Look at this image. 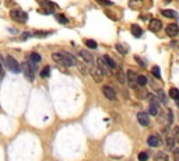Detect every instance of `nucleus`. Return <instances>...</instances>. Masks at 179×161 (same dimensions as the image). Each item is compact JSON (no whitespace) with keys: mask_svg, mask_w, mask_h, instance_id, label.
Returning a JSON list of instances; mask_svg holds the SVG:
<instances>
[{"mask_svg":"<svg viewBox=\"0 0 179 161\" xmlns=\"http://www.w3.org/2000/svg\"><path fill=\"white\" fill-rule=\"evenodd\" d=\"M10 17H11V20H14L15 22H20V24H24L28 20L27 13H24L22 10H18V8H13L10 11Z\"/></svg>","mask_w":179,"mask_h":161,"instance_id":"obj_1","label":"nucleus"},{"mask_svg":"<svg viewBox=\"0 0 179 161\" xmlns=\"http://www.w3.org/2000/svg\"><path fill=\"white\" fill-rule=\"evenodd\" d=\"M22 72H24V74L27 76V79L28 80H32L34 79V73L37 72V65H34L32 62H24L22 63Z\"/></svg>","mask_w":179,"mask_h":161,"instance_id":"obj_2","label":"nucleus"},{"mask_svg":"<svg viewBox=\"0 0 179 161\" xmlns=\"http://www.w3.org/2000/svg\"><path fill=\"white\" fill-rule=\"evenodd\" d=\"M60 55H62V65L66 67H71L76 65V58L73 55H70L67 52H60Z\"/></svg>","mask_w":179,"mask_h":161,"instance_id":"obj_3","label":"nucleus"},{"mask_svg":"<svg viewBox=\"0 0 179 161\" xmlns=\"http://www.w3.org/2000/svg\"><path fill=\"white\" fill-rule=\"evenodd\" d=\"M6 63H7V67L13 73H20V72H21V67H20L21 65H20L13 56H7V58H6Z\"/></svg>","mask_w":179,"mask_h":161,"instance_id":"obj_4","label":"nucleus"},{"mask_svg":"<svg viewBox=\"0 0 179 161\" xmlns=\"http://www.w3.org/2000/svg\"><path fill=\"white\" fill-rule=\"evenodd\" d=\"M137 121H139V123L141 126H148L150 125V115L144 112V111H141V112L137 114Z\"/></svg>","mask_w":179,"mask_h":161,"instance_id":"obj_5","label":"nucleus"},{"mask_svg":"<svg viewBox=\"0 0 179 161\" xmlns=\"http://www.w3.org/2000/svg\"><path fill=\"white\" fill-rule=\"evenodd\" d=\"M102 92H104V95H105L108 99H112V101L116 99V91H115L111 86H104V87H102Z\"/></svg>","mask_w":179,"mask_h":161,"instance_id":"obj_6","label":"nucleus"},{"mask_svg":"<svg viewBox=\"0 0 179 161\" xmlns=\"http://www.w3.org/2000/svg\"><path fill=\"white\" fill-rule=\"evenodd\" d=\"M97 65H98V67H97V69L99 70V72H101V73L102 74H105V76H111V74H112V72H111V69L108 66H106L105 65V62H104L102 59L99 58L98 60H97Z\"/></svg>","mask_w":179,"mask_h":161,"instance_id":"obj_7","label":"nucleus"},{"mask_svg":"<svg viewBox=\"0 0 179 161\" xmlns=\"http://www.w3.org/2000/svg\"><path fill=\"white\" fill-rule=\"evenodd\" d=\"M165 32H167V35L168 37H176L179 32V29H178V24L176 22H172V24H168L167 25V28H165Z\"/></svg>","mask_w":179,"mask_h":161,"instance_id":"obj_8","label":"nucleus"},{"mask_svg":"<svg viewBox=\"0 0 179 161\" xmlns=\"http://www.w3.org/2000/svg\"><path fill=\"white\" fill-rule=\"evenodd\" d=\"M147 143H148V146L150 147H160L161 144H162L161 137L158 135H151L150 137H148V140H147Z\"/></svg>","mask_w":179,"mask_h":161,"instance_id":"obj_9","label":"nucleus"},{"mask_svg":"<svg viewBox=\"0 0 179 161\" xmlns=\"http://www.w3.org/2000/svg\"><path fill=\"white\" fill-rule=\"evenodd\" d=\"M78 55H80L81 58L84 59L85 63H87L88 66H90V65H94V62H95V60H94V56H92L88 51H80V52H78Z\"/></svg>","mask_w":179,"mask_h":161,"instance_id":"obj_10","label":"nucleus"},{"mask_svg":"<svg viewBox=\"0 0 179 161\" xmlns=\"http://www.w3.org/2000/svg\"><path fill=\"white\" fill-rule=\"evenodd\" d=\"M148 28L153 31V32H158L161 28H162V22L160 21V20H157V18H153L150 21V27Z\"/></svg>","mask_w":179,"mask_h":161,"instance_id":"obj_11","label":"nucleus"},{"mask_svg":"<svg viewBox=\"0 0 179 161\" xmlns=\"http://www.w3.org/2000/svg\"><path fill=\"white\" fill-rule=\"evenodd\" d=\"M136 72L134 70H128V74H126V76H128V79H126V81H129V86H130V87L132 88H134V84H136Z\"/></svg>","mask_w":179,"mask_h":161,"instance_id":"obj_12","label":"nucleus"},{"mask_svg":"<svg viewBox=\"0 0 179 161\" xmlns=\"http://www.w3.org/2000/svg\"><path fill=\"white\" fill-rule=\"evenodd\" d=\"M116 74H115V76H116V80L119 81V83H121V84H124V83H126V74H124V72H123V69H122V67H118L116 66Z\"/></svg>","mask_w":179,"mask_h":161,"instance_id":"obj_13","label":"nucleus"},{"mask_svg":"<svg viewBox=\"0 0 179 161\" xmlns=\"http://www.w3.org/2000/svg\"><path fill=\"white\" fill-rule=\"evenodd\" d=\"M153 160H154V161H168L169 157H168V154L164 153V151H158V153L154 154Z\"/></svg>","mask_w":179,"mask_h":161,"instance_id":"obj_14","label":"nucleus"},{"mask_svg":"<svg viewBox=\"0 0 179 161\" xmlns=\"http://www.w3.org/2000/svg\"><path fill=\"white\" fill-rule=\"evenodd\" d=\"M158 114H160V106H158V104H150V106H148V115L157 116Z\"/></svg>","mask_w":179,"mask_h":161,"instance_id":"obj_15","label":"nucleus"},{"mask_svg":"<svg viewBox=\"0 0 179 161\" xmlns=\"http://www.w3.org/2000/svg\"><path fill=\"white\" fill-rule=\"evenodd\" d=\"M102 60L105 62V65H106L108 67H109V69H115V67H116V63H115V60H113V59L111 58V56L105 55V56L102 58Z\"/></svg>","mask_w":179,"mask_h":161,"instance_id":"obj_16","label":"nucleus"},{"mask_svg":"<svg viewBox=\"0 0 179 161\" xmlns=\"http://www.w3.org/2000/svg\"><path fill=\"white\" fill-rule=\"evenodd\" d=\"M91 76H92V79L95 80V83H101V81H102V73H101L98 69L91 70Z\"/></svg>","mask_w":179,"mask_h":161,"instance_id":"obj_17","label":"nucleus"},{"mask_svg":"<svg viewBox=\"0 0 179 161\" xmlns=\"http://www.w3.org/2000/svg\"><path fill=\"white\" fill-rule=\"evenodd\" d=\"M136 84H139L140 87H146V84H147V77L143 76V74L137 76V77H136Z\"/></svg>","mask_w":179,"mask_h":161,"instance_id":"obj_18","label":"nucleus"},{"mask_svg":"<svg viewBox=\"0 0 179 161\" xmlns=\"http://www.w3.org/2000/svg\"><path fill=\"white\" fill-rule=\"evenodd\" d=\"M161 14L164 15V17H169V18H176L178 17V14L172 10H161Z\"/></svg>","mask_w":179,"mask_h":161,"instance_id":"obj_19","label":"nucleus"},{"mask_svg":"<svg viewBox=\"0 0 179 161\" xmlns=\"http://www.w3.org/2000/svg\"><path fill=\"white\" fill-rule=\"evenodd\" d=\"M157 99H160L162 104H167V97H165V92L162 91V90H158L157 91V97H155Z\"/></svg>","mask_w":179,"mask_h":161,"instance_id":"obj_20","label":"nucleus"},{"mask_svg":"<svg viewBox=\"0 0 179 161\" xmlns=\"http://www.w3.org/2000/svg\"><path fill=\"white\" fill-rule=\"evenodd\" d=\"M132 32L134 37H141L143 35V29L139 25H132Z\"/></svg>","mask_w":179,"mask_h":161,"instance_id":"obj_21","label":"nucleus"},{"mask_svg":"<svg viewBox=\"0 0 179 161\" xmlns=\"http://www.w3.org/2000/svg\"><path fill=\"white\" fill-rule=\"evenodd\" d=\"M49 76H51V67L45 66L44 69L41 70V77H42V79H48Z\"/></svg>","mask_w":179,"mask_h":161,"instance_id":"obj_22","label":"nucleus"},{"mask_svg":"<svg viewBox=\"0 0 179 161\" xmlns=\"http://www.w3.org/2000/svg\"><path fill=\"white\" fill-rule=\"evenodd\" d=\"M175 140H176V139H174L172 136L167 137V143H165V144H167V147H168L169 150H172V149L175 147Z\"/></svg>","mask_w":179,"mask_h":161,"instance_id":"obj_23","label":"nucleus"},{"mask_svg":"<svg viewBox=\"0 0 179 161\" xmlns=\"http://www.w3.org/2000/svg\"><path fill=\"white\" fill-rule=\"evenodd\" d=\"M169 97H171L172 99H178V98H179V91H178V88L172 87L171 90H169Z\"/></svg>","mask_w":179,"mask_h":161,"instance_id":"obj_24","label":"nucleus"},{"mask_svg":"<svg viewBox=\"0 0 179 161\" xmlns=\"http://www.w3.org/2000/svg\"><path fill=\"white\" fill-rule=\"evenodd\" d=\"M31 60H32V63H39L42 60V58H41V55H38L37 52H32L31 53Z\"/></svg>","mask_w":179,"mask_h":161,"instance_id":"obj_25","label":"nucleus"},{"mask_svg":"<svg viewBox=\"0 0 179 161\" xmlns=\"http://www.w3.org/2000/svg\"><path fill=\"white\" fill-rule=\"evenodd\" d=\"M85 46H87V48H91V49H95V48L98 46V45H97V42H95V41L87 39V41H85Z\"/></svg>","mask_w":179,"mask_h":161,"instance_id":"obj_26","label":"nucleus"},{"mask_svg":"<svg viewBox=\"0 0 179 161\" xmlns=\"http://www.w3.org/2000/svg\"><path fill=\"white\" fill-rule=\"evenodd\" d=\"M148 151H141V153L139 154V161H147L148 160Z\"/></svg>","mask_w":179,"mask_h":161,"instance_id":"obj_27","label":"nucleus"},{"mask_svg":"<svg viewBox=\"0 0 179 161\" xmlns=\"http://www.w3.org/2000/svg\"><path fill=\"white\" fill-rule=\"evenodd\" d=\"M151 72H153L154 77H157V79H161V70L158 66H154L153 69H151Z\"/></svg>","mask_w":179,"mask_h":161,"instance_id":"obj_28","label":"nucleus"},{"mask_svg":"<svg viewBox=\"0 0 179 161\" xmlns=\"http://www.w3.org/2000/svg\"><path fill=\"white\" fill-rule=\"evenodd\" d=\"M56 20H58L60 24H66V22H67V18L63 14H58V15H56Z\"/></svg>","mask_w":179,"mask_h":161,"instance_id":"obj_29","label":"nucleus"},{"mask_svg":"<svg viewBox=\"0 0 179 161\" xmlns=\"http://www.w3.org/2000/svg\"><path fill=\"white\" fill-rule=\"evenodd\" d=\"M134 60H136V62H139V65H140L141 67H146V66H147V63L144 62L141 58H139V56H134Z\"/></svg>","mask_w":179,"mask_h":161,"instance_id":"obj_30","label":"nucleus"},{"mask_svg":"<svg viewBox=\"0 0 179 161\" xmlns=\"http://www.w3.org/2000/svg\"><path fill=\"white\" fill-rule=\"evenodd\" d=\"M116 51H119V53H121V55H126V53H128V52H126V49H124L122 45H119V44L116 45Z\"/></svg>","mask_w":179,"mask_h":161,"instance_id":"obj_31","label":"nucleus"},{"mask_svg":"<svg viewBox=\"0 0 179 161\" xmlns=\"http://www.w3.org/2000/svg\"><path fill=\"white\" fill-rule=\"evenodd\" d=\"M80 70H81V73H83V74H85V76H87V74H90V73H91V70H90V67L80 66Z\"/></svg>","mask_w":179,"mask_h":161,"instance_id":"obj_32","label":"nucleus"},{"mask_svg":"<svg viewBox=\"0 0 179 161\" xmlns=\"http://www.w3.org/2000/svg\"><path fill=\"white\" fill-rule=\"evenodd\" d=\"M97 2L101 4H105V6H112V2H109V0H97Z\"/></svg>","mask_w":179,"mask_h":161,"instance_id":"obj_33","label":"nucleus"},{"mask_svg":"<svg viewBox=\"0 0 179 161\" xmlns=\"http://www.w3.org/2000/svg\"><path fill=\"white\" fill-rule=\"evenodd\" d=\"M34 35H37V37H46V35H49V32H35Z\"/></svg>","mask_w":179,"mask_h":161,"instance_id":"obj_34","label":"nucleus"},{"mask_svg":"<svg viewBox=\"0 0 179 161\" xmlns=\"http://www.w3.org/2000/svg\"><path fill=\"white\" fill-rule=\"evenodd\" d=\"M28 37H29V34H28V32H25V34H22V35H21V39H27Z\"/></svg>","mask_w":179,"mask_h":161,"instance_id":"obj_35","label":"nucleus"},{"mask_svg":"<svg viewBox=\"0 0 179 161\" xmlns=\"http://www.w3.org/2000/svg\"><path fill=\"white\" fill-rule=\"evenodd\" d=\"M169 2H171V0H165V3H169Z\"/></svg>","mask_w":179,"mask_h":161,"instance_id":"obj_36","label":"nucleus"}]
</instances>
